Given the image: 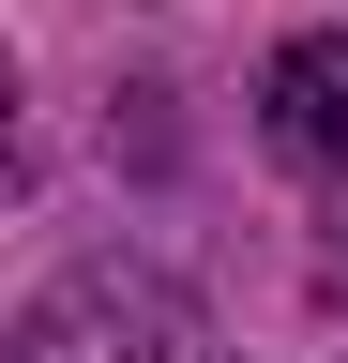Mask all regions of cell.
Here are the masks:
<instances>
[{
	"mask_svg": "<svg viewBox=\"0 0 348 363\" xmlns=\"http://www.w3.org/2000/svg\"><path fill=\"white\" fill-rule=\"evenodd\" d=\"M182 348H197L182 288H152V272H76V288H46L16 318L0 363H182Z\"/></svg>",
	"mask_w": 348,
	"mask_h": 363,
	"instance_id": "6da1fadb",
	"label": "cell"
},
{
	"mask_svg": "<svg viewBox=\"0 0 348 363\" xmlns=\"http://www.w3.org/2000/svg\"><path fill=\"white\" fill-rule=\"evenodd\" d=\"M257 121H273V152H288V167H348V45H333V30H318V45H288L273 91H257Z\"/></svg>",
	"mask_w": 348,
	"mask_h": 363,
	"instance_id": "7a4b0ae2",
	"label": "cell"
}]
</instances>
